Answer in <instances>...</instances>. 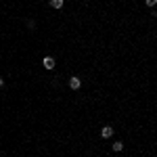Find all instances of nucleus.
Segmentation results:
<instances>
[{"instance_id":"1","label":"nucleus","mask_w":157,"mask_h":157,"mask_svg":"<svg viewBox=\"0 0 157 157\" xmlns=\"http://www.w3.org/2000/svg\"><path fill=\"white\" fill-rule=\"evenodd\" d=\"M80 86H82V80H80L78 75H73V78H69V88H71V90H78Z\"/></svg>"},{"instance_id":"2","label":"nucleus","mask_w":157,"mask_h":157,"mask_svg":"<svg viewBox=\"0 0 157 157\" xmlns=\"http://www.w3.org/2000/svg\"><path fill=\"white\" fill-rule=\"evenodd\" d=\"M113 132H115V130H113L111 126H103V128H101V136H103V138H111Z\"/></svg>"},{"instance_id":"3","label":"nucleus","mask_w":157,"mask_h":157,"mask_svg":"<svg viewBox=\"0 0 157 157\" xmlns=\"http://www.w3.org/2000/svg\"><path fill=\"white\" fill-rule=\"evenodd\" d=\"M42 65H44V69H52L55 67V59L52 57H44L42 59Z\"/></svg>"},{"instance_id":"4","label":"nucleus","mask_w":157,"mask_h":157,"mask_svg":"<svg viewBox=\"0 0 157 157\" xmlns=\"http://www.w3.org/2000/svg\"><path fill=\"white\" fill-rule=\"evenodd\" d=\"M63 4H65V0H50V6L52 9H63Z\"/></svg>"},{"instance_id":"5","label":"nucleus","mask_w":157,"mask_h":157,"mask_svg":"<svg viewBox=\"0 0 157 157\" xmlns=\"http://www.w3.org/2000/svg\"><path fill=\"white\" fill-rule=\"evenodd\" d=\"M111 149H113V151H115V153H120L121 149H124V143H121V140H115V143H113V147H111Z\"/></svg>"},{"instance_id":"6","label":"nucleus","mask_w":157,"mask_h":157,"mask_svg":"<svg viewBox=\"0 0 157 157\" xmlns=\"http://www.w3.org/2000/svg\"><path fill=\"white\" fill-rule=\"evenodd\" d=\"M27 27H29V29H34V27H36V21H32V19H29V21H27Z\"/></svg>"},{"instance_id":"7","label":"nucleus","mask_w":157,"mask_h":157,"mask_svg":"<svg viewBox=\"0 0 157 157\" xmlns=\"http://www.w3.org/2000/svg\"><path fill=\"white\" fill-rule=\"evenodd\" d=\"M157 4V0H147V6H155Z\"/></svg>"},{"instance_id":"8","label":"nucleus","mask_w":157,"mask_h":157,"mask_svg":"<svg viewBox=\"0 0 157 157\" xmlns=\"http://www.w3.org/2000/svg\"><path fill=\"white\" fill-rule=\"evenodd\" d=\"M2 84H4V80H2V78H0V88H2Z\"/></svg>"}]
</instances>
